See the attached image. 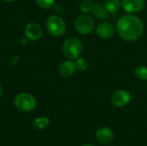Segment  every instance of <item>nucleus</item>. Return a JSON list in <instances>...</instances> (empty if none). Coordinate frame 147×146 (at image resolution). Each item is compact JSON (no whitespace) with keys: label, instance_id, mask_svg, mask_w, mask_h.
Returning <instances> with one entry per match:
<instances>
[{"label":"nucleus","instance_id":"nucleus-1","mask_svg":"<svg viewBox=\"0 0 147 146\" xmlns=\"http://www.w3.org/2000/svg\"><path fill=\"white\" fill-rule=\"evenodd\" d=\"M115 28L120 37L127 41H135L139 40L145 30L143 21L133 14L121 16L117 21Z\"/></svg>","mask_w":147,"mask_h":146},{"label":"nucleus","instance_id":"nucleus-2","mask_svg":"<svg viewBox=\"0 0 147 146\" xmlns=\"http://www.w3.org/2000/svg\"><path fill=\"white\" fill-rule=\"evenodd\" d=\"M62 51L68 59L74 60L81 55L83 52V44L79 39L76 37H70L64 42Z\"/></svg>","mask_w":147,"mask_h":146},{"label":"nucleus","instance_id":"nucleus-3","mask_svg":"<svg viewBox=\"0 0 147 146\" xmlns=\"http://www.w3.org/2000/svg\"><path fill=\"white\" fill-rule=\"evenodd\" d=\"M48 32L55 37L63 35L66 31V25L65 21L59 15H53L47 18L46 22Z\"/></svg>","mask_w":147,"mask_h":146},{"label":"nucleus","instance_id":"nucleus-4","mask_svg":"<svg viewBox=\"0 0 147 146\" xmlns=\"http://www.w3.org/2000/svg\"><path fill=\"white\" fill-rule=\"evenodd\" d=\"M76 30L84 35L90 34L95 28V21L90 15H80L77 17L74 23Z\"/></svg>","mask_w":147,"mask_h":146},{"label":"nucleus","instance_id":"nucleus-5","mask_svg":"<svg viewBox=\"0 0 147 146\" xmlns=\"http://www.w3.org/2000/svg\"><path fill=\"white\" fill-rule=\"evenodd\" d=\"M14 103L16 108L20 111L29 112L35 108L36 100L32 95L28 93H21L16 96Z\"/></svg>","mask_w":147,"mask_h":146},{"label":"nucleus","instance_id":"nucleus-6","mask_svg":"<svg viewBox=\"0 0 147 146\" xmlns=\"http://www.w3.org/2000/svg\"><path fill=\"white\" fill-rule=\"evenodd\" d=\"M132 96L127 89H117L110 96V102L116 108H122L130 103Z\"/></svg>","mask_w":147,"mask_h":146},{"label":"nucleus","instance_id":"nucleus-7","mask_svg":"<svg viewBox=\"0 0 147 146\" xmlns=\"http://www.w3.org/2000/svg\"><path fill=\"white\" fill-rule=\"evenodd\" d=\"M116 32V28L110 22H102L99 23L96 28V33L97 36L101 39H110L112 38Z\"/></svg>","mask_w":147,"mask_h":146},{"label":"nucleus","instance_id":"nucleus-8","mask_svg":"<svg viewBox=\"0 0 147 146\" xmlns=\"http://www.w3.org/2000/svg\"><path fill=\"white\" fill-rule=\"evenodd\" d=\"M146 4L145 0H122L121 7L127 14H135L141 11Z\"/></svg>","mask_w":147,"mask_h":146},{"label":"nucleus","instance_id":"nucleus-9","mask_svg":"<svg viewBox=\"0 0 147 146\" xmlns=\"http://www.w3.org/2000/svg\"><path fill=\"white\" fill-rule=\"evenodd\" d=\"M25 34L29 40H36L42 36V28L38 23L31 22L27 25L25 28Z\"/></svg>","mask_w":147,"mask_h":146},{"label":"nucleus","instance_id":"nucleus-10","mask_svg":"<svg viewBox=\"0 0 147 146\" xmlns=\"http://www.w3.org/2000/svg\"><path fill=\"white\" fill-rule=\"evenodd\" d=\"M115 137V133L113 130L109 127H101L96 133V139L102 144H109L110 143Z\"/></svg>","mask_w":147,"mask_h":146},{"label":"nucleus","instance_id":"nucleus-11","mask_svg":"<svg viewBox=\"0 0 147 146\" xmlns=\"http://www.w3.org/2000/svg\"><path fill=\"white\" fill-rule=\"evenodd\" d=\"M76 65L75 62H73L71 59H67L63 61L59 65V73L64 77H71L75 71H76Z\"/></svg>","mask_w":147,"mask_h":146},{"label":"nucleus","instance_id":"nucleus-12","mask_svg":"<svg viewBox=\"0 0 147 146\" xmlns=\"http://www.w3.org/2000/svg\"><path fill=\"white\" fill-rule=\"evenodd\" d=\"M93 15L100 20H104L108 17L109 12L107 11L105 5L102 3H96L94 5V9L92 10Z\"/></svg>","mask_w":147,"mask_h":146},{"label":"nucleus","instance_id":"nucleus-13","mask_svg":"<svg viewBox=\"0 0 147 146\" xmlns=\"http://www.w3.org/2000/svg\"><path fill=\"white\" fill-rule=\"evenodd\" d=\"M104 5L109 14H115L121 8V2L120 0H107Z\"/></svg>","mask_w":147,"mask_h":146},{"label":"nucleus","instance_id":"nucleus-14","mask_svg":"<svg viewBox=\"0 0 147 146\" xmlns=\"http://www.w3.org/2000/svg\"><path fill=\"white\" fill-rule=\"evenodd\" d=\"M135 77L142 81H147V67L145 65H139L134 70Z\"/></svg>","mask_w":147,"mask_h":146},{"label":"nucleus","instance_id":"nucleus-15","mask_svg":"<svg viewBox=\"0 0 147 146\" xmlns=\"http://www.w3.org/2000/svg\"><path fill=\"white\" fill-rule=\"evenodd\" d=\"M48 125H49V119L45 116L38 117L34 121V126L37 129H44L47 126H48Z\"/></svg>","mask_w":147,"mask_h":146},{"label":"nucleus","instance_id":"nucleus-16","mask_svg":"<svg viewBox=\"0 0 147 146\" xmlns=\"http://www.w3.org/2000/svg\"><path fill=\"white\" fill-rule=\"evenodd\" d=\"M94 5L95 3L91 0H83L80 3V9L84 14H87L93 10Z\"/></svg>","mask_w":147,"mask_h":146},{"label":"nucleus","instance_id":"nucleus-17","mask_svg":"<svg viewBox=\"0 0 147 146\" xmlns=\"http://www.w3.org/2000/svg\"><path fill=\"white\" fill-rule=\"evenodd\" d=\"M76 69L80 71H84L88 68V61L84 58H78L75 61Z\"/></svg>","mask_w":147,"mask_h":146},{"label":"nucleus","instance_id":"nucleus-18","mask_svg":"<svg viewBox=\"0 0 147 146\" xmlns=\"http://www.w3.org/2000/svg\"><path fill=\"white\" fill-rule=\"evenodd\" d=\"M54 1L55 0H36V3L38 6H40L42 9H49L52 8L54 5Z\"/></svg>","mask_w":147,"mask_h":146},{"label":"nucleus","instance_id":"nucleus-19","mask_svg":"<svg viewBox=\"0 0 147 146\" xmlns=\"http://www.w3.org/2000/svg\"><path fill=\"white\" fill-rule=\"evenodd\" d=\"M53 9L57 14H60L64 11V7L61 4H54L53 5Z\"/></svg>","mask_w":147,"mask_h":146},{"label":"nucleus","instance_id":"nucleus-20","mask_svg":"<svg viewBox=\"0 0 147 146\" xmlns=\"http://www.w3.org/2000/svg\"><path fill=\"white\" fill-rule=\"evenodd\" d=\"M82 146H95V145H90V144H85V145H82Z\"/></svg>","mask_w":147,"mask_h":146},{"label":"nucleus","instance_id":"nucleus-21","mask_svg":"<svg viewBox=\"0 0 147 146\" xmlns=\"http://www.w3.org/2000/svg\"><path fill=\"white\" fill-rule=\"evenodd\" d=\"M2 95V88H1V85H0V96Z\"/></svg>","mask_w":147,"mask_h":146},{"label":"nucleus","instance_id":"nucleus-22","mask_svg":"<svg viewBox=\"0 0 147 146\" xmlns=\"http://www.w3.org/2000/svg\"><path fill=\"white\" fill-rule=\"evenodd\" d=\"M5 2H13V1H15V0H4Z\"/></svg>","mask_w":147,"mask_h":146},{"label":"nucleus","instance_id":"nucleus-23","mask_svg":"<svg viewBox=\"0 0 147 146\" xmlns=\"http://www.w3.org/2000/svg\"><path fill=\"white\" fill-rule=\"evenodd\" d=\"M106 146H111V145H106Z\"/></svg>","mask_w":147,"mask_h":146},{"label":"nucleus","instance_id":"nucleus-24","mask_svg":"<svg viewBox=\"0 0 147 146\" xmlns=\"http://www.w3.org/2000/svg\"><path fill=\"white\" fill-rule=\"evenodd\" d=\"M146 87H147V83H146Z\"/></svg>","mask_w":147,"mask_h":146}]
</instances>
